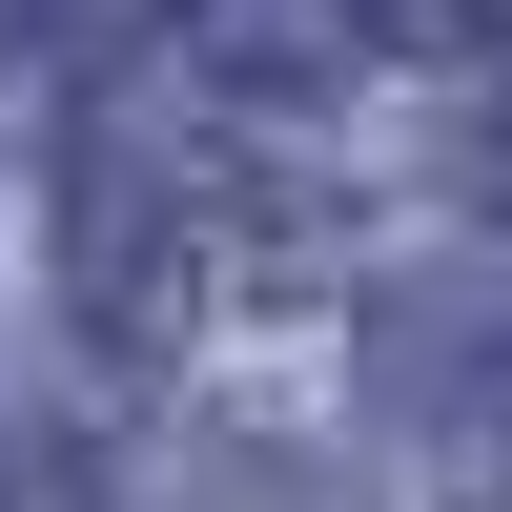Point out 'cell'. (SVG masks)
Segmentation results:
<instances>
[{
	"mask_svg": "<svg viewBox=\"0 0 512 512\" xmlns=\"http://www.w3.org/2000/svg\"><path fill=\"white\" fill-rule=\"evenodd\" d=\"M349 21H369V0H185V62L246 82V103H308V82L349 62Z\"/></svg>",
	"mask_w": 512,
	"mask_h": 512,
	"instance_id": "6da1fadb",
	"label": "cell"
},
{
	"mask_svg": "<svg viewBox=\"0 0 512 512\" xmlns=\"http://www.w3.org/2000/svg\"><path fill=\"white\" fill-rule=\"evenodd\" d=\"M369 21H390V41H431V62H492V41H512V0H369Z\"/></svg>",
	"mask_w": 512,
	"mask_h": 512,
	"instance_id": "7a4b0ae2",
	"label": "cell"
}]
</instances>
